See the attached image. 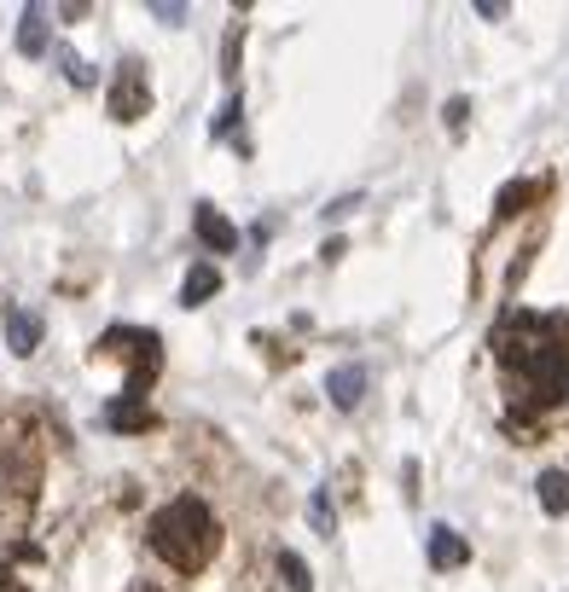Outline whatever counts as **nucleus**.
<instances>
[{"label": "nucleus", "mask_w": 569, "mask_h": 592, "mask_svg": "<svg viewBox=\"0 0 569 592\" xmlns=\"http://www.w3.org/2000/svg\"><path fill=\"white\" fill-rule=\"evenodd\" d=\"M541 192H546L541 180H517V186H506V192H500V215H517L523 204H534Z\"/></svg>", "instance_id": "ddd939ff"}, {"label": "nucleus", "mask_w": 569, "mask_h": 592, "mask_svg": "<svg viewBox=\"0 0 569 592\" xmlns=\"http://www.w3.org/2000/svg\"><path fill=\"white\" fill-rule=\"evenodd\" d=\"M500 354L517 361V371L529 378L534 407H552V401L569 395V349L558 337V319H541V314L506 319V331H500Z\"/></svg>", "instance_id": "f257e3e1"}, {"label": "nucleus", "mask_w": 569, "mask_h": 592, "mask_svg": "<svg viewBox=\"0 0 569 592\" xmlns=\"http://www.w3.org/2000/svg\"><path fill=\"white\" fill-rule=\"evenodd\" d=\"M146 540H152V552L169 569L198 575L215 557V546H222V522H215V512H210L204 500L180 494V500L163 505V512H152V522H146Z\"/></svg>", "instance_id": "f03ea898"}, {"label": "nucleus", "mask_w": 569, "mask_h": 592, "mask_svg": "<svg viewBox=\"0 0 569 592\" xmlns=\"http://www.w3.org/2000/svg\"><path fill=\"white\" fill-rule=\"evenodd\" d=\"M465 557H471V546H465L447 522H437V529H430V564H437V569H459Z\"/></svg>", "instance_id": "0eeeda50"}, {"label": "nucleus", "mask_w": 569, "mask_h": 592, "mask_svg": "<svg viewBox=\"0 0 569 592\" xmlns=\"http://www.w3.org/2000/svg\"><path fill=\"white\" fill-rule=\"evenodd\" d=\"M541 512L546 517L569 512V470H541Z\"/></svg>", "instance_id": "1a4fd4ad"}, {"label": "nucleus", "mask_w": 569, "mask_h": 592, "mask_svg": "<svg viewBox=\"0 0 569 592\" xmlns=\"http://www.w3.org/2000/svg\"><path fill=\"white\" fill-rule=\"evenodd\" d=\"M146 111H152V88H146V71L128 59L123 71H116V81H111V116L116 123H140Z\"/></svg>", "instance_id": "7ed1b4c3"}, {"label": "nucleus", "mask_w": 569, "mask_h": 592, "mask_svg": "<svg viewBox=\"0 0 569 592\" xmlns=\"http://www.w3.org/2000/svg\"><path fill=\"white\" fill-rule=\"evenodd\" d=\"M105 425H111V430H152L157 418H152V407H146V401H116V407H105Z\"/></svg>", "instance_id": "6e6552de"}, {"label": "nucleus", "mask_w": 569, "mask_h": 592, "mask_svg": "<svg viewBox=\"0 0 569 592\" xmlns=\"http://www.w3.org/2000/svg\"><path fill=\"white\" fill-rule=\"evenodd\" d=\"M279 581H284V592H314V581H308V564L296 552H279Z\"/></svg>", "instance_id": "f8f14e48"}, {"label": "nucleus", "mask_w": 569, "mask_h": 592, "mask_svg": "<svg viewBox=\"0 0 569 592\" xmlns=\"http://www.w3.org/2000/svg\"><path fill=\"white\" fill-rule=\"evenodd\" d=\"M7 349L12 354H36L41 349V319L24 308H7Z\"/></svg>", "instance_id": "39448f33"}, {"label": "nucleus", "mask_w": 569, "mask_h": 592, "mask_svg": "<svg viewBox=\"0 0 569 592\" xmlns=\"http://www.w3.org/2000/svg\"><path fill=\"white\" fill-rule=\"evenodd\" d=\"M192 227H198V239H204V244L215 250V256H227V250H239V227H232L222 210L198 204V210H192Z\"/></svg>", "instance_id": "20e7f679"}, {"label": "nucleus", "mask_w": 569, "mask_h": 592, "mask_svg": "<svg viewBox=\"0 0 569 592\" xmlns=\"http://www.w3.org/2000/svg\"><path fill=\"white\" fill-rule=\"evenodd\" d=\"M18 53H47V18H41V7H29L24 12V24H18Z\"/></svg>", "instance_id": "9b49d317"}, {"label": "nucleus", "mask_w": 569, "mask_h": 592, "mask_svg": "<svg viewBox=\"0 0 569 592\" xmlns=\"http://www.w3.org/2000/svg\"><path fill=\"white\" fill-rule=\"evenodd\" d=\"M215 291H222V274H215V267H192L187 285H180V302H187V308H198V302H210Z\"/></svg>", "instance_id": "9d476101"}, {"label": "nucleus", "mask_w": 569, "mask_h": 592, "mask_svg": "<svg viewBox=\"0 0 569 592\" xmlns=\"http://www.w3.org/2000/svg\"><path fill=\"white\" fill-rule=\"evenodd\" d=\"M326 395L338 401L343 413H349V407H361V395H366V371H361V366H338V371L326 378Z\"/></svg>", "instance_id": "423d86ee"}, {"label": "nucleus", "mask_w": 569, "mask_h": 592, "mask_svg": "<svg viewBox=\"0 0 569 592\" xmlns=\"http://www.w3.org/2000/svg\"><path fill=\"white\" fill-rule=\"evenodd\" d=\"M134 592H152V587H134Z\"/></svg>", "instance_id": "4468645a"}]
</instances>
